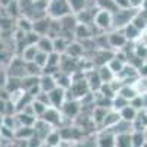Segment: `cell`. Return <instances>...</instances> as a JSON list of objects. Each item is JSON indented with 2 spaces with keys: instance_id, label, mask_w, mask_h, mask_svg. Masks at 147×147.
Returning <instances> with one entry per match:
<instances>
[{
  "instance_id": "6da1fadb",
  "label": "cell",
  "mask_w": 147,
  "mask_h": 147,
  "mask_svg": "<svg viewBox=\"0 0 147 147\" xmlns=\"http://www.w3.org/2000/svg\"><path fill=\"white\" fill-rule=\"evenodd\" d=\"M47 13L50 15L52 19H60L72 12L68 5V0H50L47 6Z\"/></svg>"
},
{
  "instance_id": "7a4b0ae2",
  "label": "cell",
  "mask_w": 147,
  "mask_h": 147,
  "mask_svg": "<svg viewBox=\"0 0 147 147\" xmlns=\"http://www.w3.org/2000/svg\"><path fill=\"white\" fill-rule=\"evenodd\" d=\"M40 119H43L44 122H47L50 127H60L62 125V122H63V115H62V112H60V109H56V107H53V106H49L47 109H46V112L41 115V118Z\"/></svg>"
},
{
  "instance_id": "3957f363",
  "label": "cell",
  "mask_w": 147,
  "mask_h": 147,
  "mask_svg": "<svg viewBox=\"0 0 147 147\" xmlns=\"http://www.w3.org/2000/svg\"><path fill=\"white\" fill-rule=\"evenodd\" d=\"M93 24H94V25L99 28L100 31L110 30V28H112V12L99 9V10H97V13L94 15Z\"/></svg>"
},
{
  "instance_id": "277c9868",
  "label": "cell",
  "mask_w": 147,
  "mask_h": 147,
  "mask_svg": "<svg viewBox=\"0 0 147 147\" xmlns=\"http://www.w3.org/2000/svg\"><path fill=\"white\" fill-rule=\"evenodd\" d=\"M60 112H62L63 118H68V119L77 118L81 113V103H80V100H65L62 107H60Z\"/></svg>"
},
{
  "instance_id": "5b68a950",
  "label": "cell",
  "mask_w": 147,
  "mask_h": 147,
  "mask_svg": "<svg viewBox=\"0 0 147 147\" xmlns=\"http://www.w3.org/2000/svg\"><path fill=\"white\" fill-rule=\"evenodd\" d=\"M49 100H50V106L56 107V109H60L65 102V88L62 87H56L53 88L52 91H49Z\"/></svg>"
},
{
  "instance_id": "8992f818",
  "label": "cell",
  "mask_w": 147,
  "mask_h": 147,
  "mask_svg": "<svg viewBox=\"0 0 147 147\" xmlns=\"http://www.w3.org/2000/svg\"><path fill=\"white\" fill-rule=\"evenodd\" d=\"M107 40H109L110 47H113V49H122L125 44H128V40L125 38V35H124V32H122V30L112 31V32L107 35Z\"/></svg>"
},
{
  "instance_id": "52a82bcc",
  "label": "cell",
  "mask_w": 147,
  "mask_h": 147,
  "mask_svg": "<svg viewBox=\"0 0 147 147\" xmlns=\"http://www.w3.org/2000/svg\"><path fill=\"white\" fill-rule=\"evenodd\" d=\"M85 81H87V84H88L90 91H94V93L99 91L100 87H102V84H103L100 77H99V74H97V71H94V69L87 72V75H85Z\"/></svg>"
},
{
  "instance_id": "ba28073f",
  "label": "cell",
  "mask_w": 147,
  "mask_h": 147,
  "mask_svg": "<svg viewBox=\"0 0 147 147\" xmlns=\"http://www.w3.org/2000/svg\"><path fill=\"white\" fill-rule=\"evenodd\" d=\"M97 146L99 147H115V134L109 129H103L97 136Z\"/></svg>"
},
{
  "instance_id": "9c48e42d",
  "label": "cell",
  "mask_w": 147,
  "mask_h": 147,
  "mask_svg": "<svg viewBox=\"0 0 147 147\" xmlns=\"http://www.w3.org/2000/svg\"><path fill=\"white\" fill-rule=\"evenodd\" d=\"M119 121H121L119 112H118V110H115V109H110L109 112L106 113V116H105V119H103V122H102L100 127H102L103 129H109V128L115 127Z\"/></svg>"
},
{
  "instance_id": "30bf717a",
  "label": "cell",
  "mask_w": 147,
  "mask_h": 147,
  "mask_svg": "<svg viewBox=\"0 0 147 147\" xmlns=\"http://www.w3.org/2000/svg\"><path fill=\"white\" fill-rule=\"evenodd\" d=\"M40 90L44 91V93H49V91H52L53 88L57 87V84H56V80L53 75H46V74H41L40 75Z\"/></svg>"
},
{
  "instance_id": "8fae6325",
  "label": "cell",
  "mask_w": 147,
  "mask_h": 147,
  "mask_svg": "<svg viewBox=\"0 0 147 147\" xmlns=\"http://www.w3.org/2000/svg\"><path fill=\"white\" fill-rule=\"evenodd\" d=\"M118 112H119L121 119H122V121H127V122H132L134 119L137 118V115H138V110H137L136 107H132L129 103H128L127 106H124L121 110H118Z\"/></svg>"
},
{
  "instance_id": "7c38bea8",
  "label": "cell",
  "mask_w": 147,
  "mask_h": 147,
  "mask_svg": "<svg viewBox=\"0 0 147 147\" xmlns=\"http://www.w3.org/2000/svg\"><path fill=\"white\" fill-rule=\"evenodd\" d=\"M122 32H124L125 38H127L128 41H137L138 37H140V34H141V31H140L136 25H134L132 22L127 24V25L122 28Z\"/></svg>"
},
{
  "instance_id": "4fadbf2b",
  "label": "cell",
  "mask_w": 147,
  "mask_h": 147,
  "mask_svg": "<svg viewBox=\"0 0 147 147\" xmlns=\"http://www.w3.org/2000/svg\"><path fill=\"white\" fill-rule=\"evenodd\" d=\"M35 46H37V49H38L40 52L52 53L53 52V38H50L49 35H41Z\"/></svg>"
},
{
  "instance_id": "5bb4252c",
  "label": "cell",
  "mask_w": 147,
  "mask_h": 147,
  "mask_svg": "<svg viewBox=\"0 0 147 147\" xmlns=\"http://www.w3.org/2000/svg\"><path fill=\"white\" fill-rule=\"evenodd\" d=\"M43 143H46L47 146H50V147H57L60 143H62V137H60L59 129H55V128H53L50 132L47 134V137L44 138Z\"/></svg>"
},
{
  "instance_id": "9a60e30c",
  "label": "cell",
  "mask_w": 147,
  "mask_h": 147,
  "mask_svg": "<svg viewBox=\"0 0 147 147\" xmlns=\"http://www.w3.org/2000/svg\"><path fill=\"white\" fill-rule=\"evenodd\" d=\"M115 147H132L131 132H121L115 136Z\"/></svg>"
},
{
  "instance_id": "2e32d148",
  "label": "cell",
  "mask_w": 147,
  "mask_h": 147,
  "mask_svg": "<svg viewBox=\"0 0 147 147\" xmlns=\"http://www.w3.org/2000/svg\"><path fill=\"white\" fill-rule=\"evenodd\" d=\"M68 46H69V40L65 38V37H62V35L53 38V52H57V53L62 55V53L66 52Z\"/></svg>"
},
{
  "instance_id": "e0dca14e",
  "label": "cell",
  "mask_w": 147,
  "mask_h": 147,
  "mask_svg": "<svg viewBox=\"0 0 147 147\" xmlns=\"http://www.w3.org/2000/svg\"><path fill=\"white\" fill-rule=\"evenodd\" d=\"M68 56H71V57H75V59H80V57H82V55H84V49H82V46H81V43H69V46H68V49H66V52H65Z\"/></svg>"
},
{
  "instance_id": "ac0fdd59",
  "label": "cell",
  "mask_w": 147,
  "mask_h": 147,
  "mask_svg": "<svg viewBox=\"0 0 147 147\" xmlns=\"http://www.w3.org/2000/svg\"><path fill=\"white\" fill-rule=\"evenodd\" d=\"M16 118L19 121L21 127H34L37 118L31 113H27V112H18L16 113Z\"/></svg>"
},
{
  "instance_id": "d6986e66",
  "label": "cell",
  "mask_w": 147,
  "mask_h": 147,
  "mask_svg": "<svg viewBox=\"0 0 147 147\" xmlns=\"http://www.w3.org/2000/svg\"><path fill=\"white\" fill-rule=\"evenodd\" d=\"M13 136L18 140H30L34 136V128L32 127H19L18 129H15Z\"/></svg>"
},
{
  "instance_id": "ffe728a7",
  "label": "cell",
  "mask_w": 147,
  "mask_h": 147,
  "mask_svg": "<svg viewBox=\"0 0 147 147\" xmlns=\"http://www.w3.org/2000/svg\"><path fill=\"white\" fill-rule=\"evenodd\" d=\"M97 74L102 80V82H112L115 80V74L110 71V68L107 65H103V66H99L97 69Z\"/></svg>"
},
{
  "instance_id": "44dd1931",
  "label": "cell",
  "mask_w": 147,
  "mask_h": 147,
  "mask_svg": "<svg viewBox=\"0 0 147 147\" xmlns=\"http://www.w3.org/2000/svg\"><path fill=\"white\" fill-rule=\"evenodd\" d=\"M131 143L132 147H143L147 143L144 131H131Z\"/></svg>"
},
{
  "instance_id": "7402d4cb",
  "label": "cell",
  "mask_w": 147,
  "mask_h": 147,
  "mask_svg": "<svg viewBox=\"0 0 147 147\" xmlns=\"http://www.w3.org/2000/svg\"><path fill=\"white\" fill-rule=\"evenodd\" d=\"M118 94H121V96L124 97V99H127L128 102L132 100L136 96H138L137 91H136V88H134L132 85H121V88L118 90Z\"/></svg>"
},
{
  "instance_id": "603a6c76",
  "label": "cell",
  "mask_w": 147,
  "mask_h": 147,
  "mask_svg": "<svg viewBox=\"0 0 147 147\" xmlns=\"http://www.w3.org/2000/svg\"><path fill=\"white\" fill-rule=\"evenodd\" d=\"M68 5L71 7L72 13L77 15L78 12H81L87 7V0H68Z\"/></svg>"
},
{
  "instance_id": "cb8c5ba5",
  "label": "cell",
  "mask_w": 147,
  "mask_h": 147,
  "mask_svg": "<svg viewBox=\"0 0 147 147\" xmlns=\"http://www.w3.org/2000/svg\"><path fill=\"white\" fill-rule=\"evenodd\" d=\"M37 52H38V49H37L35 44H31V46H27L25 49H24L22 52V59L25 60V62H32Z\"/></svg>"
},
{
  "instance_id": "d4e9b609",
  "label": "cell",
  "mask_w": 147,
  "mask_h": 147,
  "mask_svg": "<svg viewBox=\"0 0 147 147\" xmlns=\"http://www.w3.org/2000/svg\"><path fill=\"white\" fill-rule=\"evenodd\" d=\"M106 65L110 68V71H112V72L115 74V77H116L118 74L122 71V68H124V65H125V63L122 62V60H119L118 57H115V56H113V57L110 59V60H109V62H107Z\"/></svg>"
},
{
  "instance_id": "484cf974",
  "label": "cell",
  "mask_w": 147,
  "mask_h": 147,
  "mask_svg": "<svg viewBox=\"0 0 147 147\" xmlns=\"http://www.w3.org/2000/svg\"><path fill=\"white\" fill-rule=\"evenodd\" d=\"M96 5L99 6V9H103V10H109V12H113L118 10L116 5L113 0H96Z\"/></svg>"
},
{
  "instance_id": "4316f807",
  "label": "cell",
  "mask_w": 147,
  "mask_h": 147,
  "mask_svg": "<svg viewBox=\"0 0 147 147\" xmlns=\"http://www.w3.org/2000/svg\"><path fill=\"white\" fill-rule=\"evenodd\" d=\"M31 106H32V112H34L35 118H41V115L46 112V109L49 107V106H46L44 103H41V102H38V100H35V99L32 100Z\"/></svg>"
},
{
  "instance_id": "83f0119b",
  "label": "cell",
  "mask_w": 147,
  "mask_h": 147,
  "mask_svg": "<svg viewBox=\"0 0 147 147\" xmlns=\"http://www.w3.org/2000/svg\"><path fill=\"white\" fill-rule=\"evenodd\" d=\"M129 102L127 100V99H124L121 94H118L116 93V96L112 99V109H115V110H121L124 106H127Z\"/></svg>"
},
{
  "instance_id": "f1b7e54d",
  "label": "cell",
  "mask_w": 147,
  "mask_h": 147,
  "mask_svg": "<svg viewBox=\"0 0 147 147\" xmlns=\"http://www.w3.org/2000/svg\"><path fill=\"white\" fill-rule=\"evenodd\" d=\"M47 56H49V53H44V52H40V50H38L32 62H34L37 66H40V68H41V71H43V68L47 65Z\"/></svg>"
},
{
  "instance_id": "f546056e",
  "label": "cell",
  "mask_w": 147,
  "mask_h": 147,
  "mask_svg": "<svg viewBox=\"0 0 147 147\" xmlns=\"http://www.w3.org/2000/svg\"><path fill=\"white\" fill-rule=\"evenodd\" d=\"M7 7V15L10 16V18H16V16H19V13H21V9H19V3L16 2V0H12V2L6 6Z\"/></svg>"
},
{
  "instance_id": "4dcf8cb0",
  "label": "cell",
  "mask_w": 147,
  "mask_h": 147,
  "mask_svg": "<svg viewBox=\"0 0 147 147\" xmlns=\"http://www.w3.org/2000/svg\"><path fill=\"white\" fill-rule=\"evenodd\" d=\"M77 147H99L97 146V137H90L87 140H80L77 143Z\"/></svg>"
},
{
  "instance_id": "1f68e13d",
  "label": "cell",
  "mask_w": 147,
  "mask_h": 147,
  "mask_svg": "<svg viewBox=\"0 0 147 147\" xmlns=\"http://www.w3.org/2000/svg\"><path fill=\"white\" fill-rule=\"evenodd\" d=\"M118 9H129V0H113Z\"/></svg>"
},
{
  "instance_id": "d6a6232c",
  "label": "cell",
  "mask_w": 147,
  "mask_h": 147,
  "mask_svg": "<svg viewBox=\"0 0 147 147\" xmlns=\"http://www.w3.org/2000/svg\"><path fill=\"white\" fill-rule=\"evenodd\" d=\"M143 2L144 0H129V6L132 9H141L143 7Z\"/></svg>"
},
{
  "instance_id": "836d02e7",
  "label": "cell",
  "mask_w": 147,
  "mask_h": 147,
  "mask_svg": "<svg viewBox=\"0 0 147 147\" xmlns=\"http://www.w3.org/2000/svg\"><path fill=\"white\" fill-rule=\"evenodd\" d=\"M141 9H146L147 10V0H144V2H143V7Z\"/></svg>"
},
{
  "instance_id": "e575fe53",
  "label": "cell",
  "mask_w": 147,
  "mask_h": 147,
  "mask_svg": "<svg viewBox=\"0 0 147 147\" xmlns=\"http://www.w3.org/2000/svg\"><path fill=\"white\" fill-rule=\"evenodd\" d=\"M3 125V115H0V127Z\"/></svg>"
},
{
  "instance_id": "d590c367",
  "label": "cell",
  "mask_w": 147,
  "mask_h": 147,
  "mask_svg": "<svg viewBox=\"0 0 147 147\" xmlns=\"http://www.w3.org/2000/svg\"><path fill=\"white\" fill-rule=\"evenodd\" d=\"M144 134H146V140H147V128H146V131H144Z\"/></svg>"
},
{
  "instance_id": "8d00e7d4",
  "label": "cell",
  "mask_w": 147,
  "mask_h": 147,
  "mask_svg": "<svg viewBox=\"0 0 147 147\" xmlns=\"http://www.w3.org/2000/svg\"><path fill=\"white\" fill-rule=\"evenodd\" d=\"M143 147H147V143H146V144H144V146H143Z\"/></svg>"
},
{
  "instance_id": "74e56055",
  "label": "cell",
  "mask_w": 147,
  "mask_h": 147,
  "mask_svg": "<svg viewBox=\"0 0 147 147\" xmlns=\"http://www.w3.org/2000/svg\"><path fill=\"white\" fill-rule=\"evenodd\" d=\"M0 147H7V146H0Z\"/></svg>"
}]
</instances>
